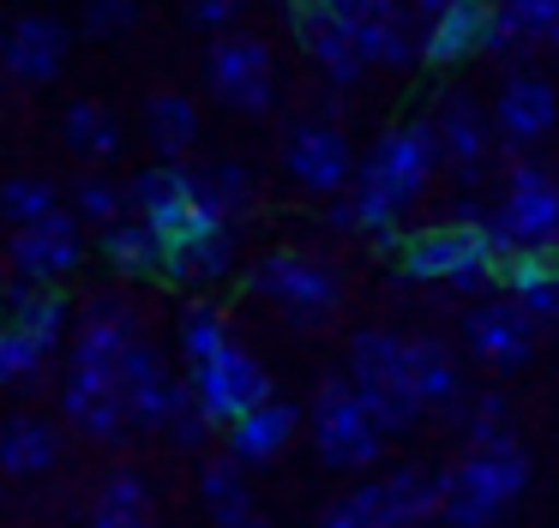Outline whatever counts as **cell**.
Instances as JSON below:
<instances>
[{
	"label": "cell",
	"instance_id": "cell-1",
	"mask_svg": "<svg viewBox=\"0 0 559 528\" xmlns=\"http://www.w3.org/2000/svg\"><path fill=\"white\" fill-rule=\"evenodd\" d=\"M439 163H445V156H439L433 120H403V127H391L385 139L367 151L355 187L343 192L349 211H355V228H361V235H385V228H397L403 211L427 192V180H433Z\"/></svg>",
	"mask_w": 559,
	"mask_h": 528
},
{
	"label": "cell",
	"instance_id": "cell-2",
	"mask_svg": "<svg viewBox=\"0 0 559 528\" xmlns=\"http://www.w3.org/2000/svg\"><path fill=\"white\" fill-rule=\"evenodd\" d=\"M439 487H445V528H499V516L523 499L530 487V456L518 439L481 444V451H463L451 468H439Z\"/></svg>",
	"mask_w": 559,
	"mask_h": 528
},
{
	"label": "cell",
	"instance_id": "cell-3",
	"mask_svg": "<svg viewBox=\"0 0 559 528\" xmlns=\"http://www.w3.org/2000/svg\"><path fill=\"white\" fill-rule=\"evenodd\" d=\"M487 235H493L499 259L518 252H559V175H547L542 163L518 156L506 168V187L487 204Z\"/></svg>",
	"mask_w": 559,
	"mask_h": 528
},
{
	"label": "cell",
	"instance_id": "cell-4",
	"mask_svg": "<svg viewBox=\"0 0 559 528\" xmlns=\"http://www.w3.org/2000/svg\"><path fill=\"white\" fill-rule=\"evenodd\" d=\"M247 288H253L259 300H271L295 331H325V324L337 319V307H343V276L331 271L325 259L289 252V247L265 252V259L247 271Z\"/></svg>",
	"mask_w": 559,
	"mask_h": 528
},
{
	"label": "cell",
	"instance_id": "cell-5",
	"mask_svg": "<svg viewBox=\"0 0 559 528\" xmlns=\"http://www.w3.org/2000/svg\"><path fill=\"white\" fill-rule=\"evenodd\" d=\"M506 259H499L487 223H433L421 235H409L397 259V276L409 283H451V288H487L499 283Z\"/></svg>",
	"mask_w": 559,
	"mask_h": 528
},
{
	"label": "cell",
	"instance_id": "cell-6",
	"mask_svg": "<svg viewBox=\"0 0 559 528\" xmlns=\"http://www.w3.org/2000/svg\"><path fill=\"white\" fill-rule=\"evenodd\" d=\"M313 444H319V456H325L331 468H343V475H361V468H373L379 456H385V432H379L373 415H367V403H361V391H355L349 372L319 379V391H313Z\"/></svg>",
	"mask_w": 559,
	"mask_h": 528
},
{
	"label": "cell",
	"instance_id": "cell-7",
	"mask_svg": "<svg viewBox=\"0 0 559 528\" xmlns=\"http://www.w3.org/2000/svg\"><path fill=\"white\" fill-rule=\"evenodd\" d=\"M127 192H133V211L145 216V223L169 240V247L229 228L217 211H211L205 180L187 175V168H175V163H157V168H145V175H133V187H127Z\"/></svg>",
	"mask_w": 559,
	"mask_h": 528
},
{
	"label": "cell",
	"instance_id": "cell-8",
	"mask_svg": "<svg viewBox=\"0 0 559 528\" xmlns=\"http://www.w3.org/2000/svg\"><path fill=\"white\" fill-rule=\"evenodd\" d=\"M205 79L235 115H265L277 103V79H271V48L265 36H247V31H229L211 43L205 55Z\"/></svg>",
	"mask_w": 559,
	"mask_h": 528
},
{
	"label": "cell",
	"instance_id": "cell-9",
	"mask_svg": "<svg viewBox=\"0 0 559 528\" xmlns=\"http://www.w3.org/2000/svg\"><path fill=\"white\" fill-rule=\"evenodd\" d=\"M193 396L199 408L211 415V427H241L253 408L271 403V372L259 367L247 348H229V355L205 360V367H193Z\"/></svg>",
	"mask_w": 559,
	"mask_h": 528
},
{
	"label": "cell",
	"instance_id": "cell-10",
	"mask_svg": "<svg viewBox=\"0 0 559 528\" xmlns=\"http://www.w3.org/2000/svg\"><path fill=\"white\" fill-rule=\"evenodd\" d=\"M433 132H439V156H445V168L463 180V187H481L487 180V163H493V151H499V132H493V120L481 115V108L469 103V91H439V103H433Z\"/></svg>",
	"mask_w": 559,
	"mask_h": 528
},
{
	"label": "cell",
	"instance_id": "cell-11",
	"mask_svg": "<svg viewBox=\"0 0 559 528\" xmlns=\"http://www.w3.org/2000/svg\"><path fill=\"white\" fill-rule=\"evenodd\" d=\"M283 163H289V175L301 180L307 192H349V175H355V156H349V139H343L337 120H295L289 132H283Z\"/></svg>",
	"mask_w": 559,
	"mask_h": 528
},
{
	"label": "cell",
	"instance_id": "cell-12",
	"mask_svg": "<svg viewBox=\"0 0 559 528\" xmlns=\"http://www.w3.org/2000/svg\"><path fill=\"white\" fill-rule=\"evenodd\" d=\"M559 120V91L547 84V72H511L499 84V103H493V132H499V151L523 156L530 144H542Z\"/></svg>",
	"mask_w": 559,
	"mask_h": 528
},
{
	"label": "cell",
	"instance_id": "cell-13",
	"mask_svg": "<svg viewBox=\"0 0 559 528\" xmlns=\"http://www.w3.org/2000/svg\"><path fill=\"white\" fill-rule=\"evenodd\" d=\"M145 343L139 331V312L133 300L121 295H97L85 312H79V336H73V360L67 367H85V372H121V360Z\"/></svg>",
	"mask_w": 559,
	"mask_h": 528
},
{
	"label": "cell",
	"instance_id": "cell-14",
	"mask_svg": "<svg viewBox=\"0 0 559 528\" xmlns=\"http://www.w3.org/2000/svg\"><path fill=\"white\" fill-rule=\"evenodd\" d=\"M289 24H295L301 55L313 60L331 84H355V79H361L367 60H361V48H355V31H349L343 12H331L325 0H301V7H289Z\"/></svg>",
	"mask_w": 559,
	"mask_h": 528
},
{
	"label": "cell",
	"instance_id": "cell-15",
	"mask_svg": "<svg viewBox=\"0 0 559 528\" xmlns=\"http://www.w3.org/2000/svg\"><path fill=\"white\" fill-rule=\"evenodd\" d=\"M463 343H469V355L487 360V367H523V360L535 355V343H542V324L499 295V300H481V307L463 319Z\"/></svg>",
	"mask_w": 559,
	"mask_h": 528
},
{
	"label": "cell",
	"instance_id": "cell-16",
	"mask_svg": "<svg viewBox=\"0 0 559 528\" xmlns=\"http://www.w3.org/2000/svg\"><path fill=\"white\" fill-rule=\"evenodd\" d=\"M67 67V24L49 12H25L0 31V72L19 84H49Z\"/></svg>",
	"mask_w": 559,
	"mask_h": 528
},
{
	"label": "cell",
	"instance_id": "cell-17",
	"mask_svg": "<svg viewBox=\"0 0 559 528\" xmlns=\"http://www.w3.org/2000/svg\"><path fill=\"white\" fill-rule=\"evenodd\" d=\"M349 31H355V48H361L367 67L409 72L415 60H421V36H415L403 0H361V7L349 12Z\"/></svg>",
	"mask_w": 559,
	"mask_h": 528
},
{
	"label": "cell",
	"instance_id": "cell-18",
	"mask_svg": "<svg viewBox=\"0 0 559 528\" xmlns=\"http://www.w3.org/2000/svg\"><path fill=\"white\" fill-rule=\"evenodd\" d=\"M61 408L85 439H121L133 427L127 415V391H121V372H85V367H67L61 384Z\"/></svg>",
	"mask_w": 559,
	"mask_h": 528
},
{
	"label": "cell",
	"instance_id": "cell-19",
	"mask_svg": "<svg viewBox=\"0 0 559 528\" xmlns=\"http://www.w3.org/2000/svg\"><path fill=\"white\" fill-rule=\"evenodd\" d=\"M79 259H85V235H79L73 211H55V216H43V223H31L13 235V264H19L25 283H55V276H67Z\"/></svg>",
	"mask_w": 559,
	"mask_h": 528
},
{
	"label": "cell",
	"instance_id": "cell-20",
	"mask_svg": "<svg viewBox=\"0 0 559 528\" xmlns=\"http://www.w3.org/2000/svg\"><path fill=\"white\" fill-rule=\"evenodd\" d=\"M403 391L421 403V415H445V420L457 415V403L469 396L451 348L433 343V336H403Z\"/></svg>",
	"mask_w": 559,
	"mask_h": 528
},
{
	"label": "cell",
	"instance_id": "cell-21",
	"mask_svg": "<svg viewBox=\"0 0 559 528\" xmlns=\"http://www.w3.org/2000/svg\"><path fill=\"white\" fill-rule=\"evenodd\" d=\"M121 391H127V415H133L139 432H169V415L181 403V379H169V367H163V355L151 343H139L121 360Z\"/></svg>",
	"mask_w": 559,
	"mask_h": 528
},
{
	"label": "cell",
	"instance_id": "cell-22",
	"mask_svg": "<svg viewBox=\"0 0 559 528\" xmlns=\"http://www.w3.org/2000/svg\"><path fill=\"white\" fill-rule=\"evenodd\" d=\"M295 427H301V408L271 396V403L253 408L241 427H229V456L241 468H265V463H277V456L295 444Z\"/></svg>",
	"mask_w": 559,
	"mask_h": 528
},
{
	"label": "cell",
	"instance_id": "cell-23",
	"mask_svg": "<svg viewBox=\"0 0 559 528\" xmlns=\"http://www.w3.org/2000/svg\"><path fill=\"white\" fill-rule=\"evenodd\" d=\"M499 288L535 324H559V252H518V259H506Z\"/></svg>",
	"mask_w": 559,
	"mask_h": 528
},
{
	"label": "cell",
	"instance_id": "cell-24",
	"mask_svg": "<svg viewBox=\"0 0 559 528\" xmlns=\"http://www.w3.org/2000/svg\"><path fill=\"white\" fill-rule=\"evenodd\" d=\"M487 12H493V0H457L445 19H433L421 31V60H433V67H457V60L481 55L487 48Z\"/></svg>",
	"mask_w": 559,
	"mask_h": 528
},
{
	"label": "cell",
	"instance_id": "cell-25",
	"mask_svg": "<svg viewBox=\"0 0 559 528\" xmlns=\"http://www.w3.org/2000/svg\"><path fill=\"white\" fill-rule=\"evenodd\" d=\"M319 528H415V523H409V511H403L391 480H367V487L331 499L325 516H319Z\"/></svg>",
	"mask_w": 559,
	"mask_h": 528
},
{
	"label": "cell",
	"instance_id": "cell-26",
	"mask_svg": "<svg viewBox=\"0 0 559 528\" xmlns=\"http://www.w3.org/2000/svg\"><path fill=\"white\" fill-rule=\"evenodd\" d=\"M61 463V432H55V420L43 415H13L7 427H0V468L7 475H43V468Z\"/></svg>",
	"mask_w": 559,
	"mask_h": 528
},
{
	"label": "cell",
	"instance_id": "cell-27",
	"mask_svg": "<svg viewBox=\"0 0 559 528\" xmlns=\"http://www.w3.org/2000/svg\"><path fill=\"white\" fill-rule=\"evenodd\" d=\"M103 259L121 276H157L163 259H169V240H163L145 216H121V223L103 228Z\"/></svg>",
	"mask_w": 559,
	"mask_h": 528
},
{
	"label": "cell",
	"instance_id": "cell-28",
	"mask_svg": "<svg viewBox=\"0 0 559 528\" xmlns=\"http://www.w3.org/2000/svg\"><path fill=\"white\" fill-rule=\"evenodd\" d=\"M0 319H13L19 331H31L43 348H55L67 331V300L55 295V288H37V283H7L0 288Z\"/></svg>",
	"mask_w": 559,
	"mask_h": 528
},
{
	"label": "cell",
	"instance_id": "cell-29",
	"mask_svg": "<svg viewBox=\"0 0 559 528\" xmlns=\"http://www.w3.org/2000/svg\"><path fill=\"white\" fill-rule=\"evenodd\" d=\"M229 271H235V228L181 240V247H169V259H163V276H169V283H181V288L217 283V276H229Z\"/></svg>",
	"mask_w": 559,
	"mask_h": 528
},
{
	"label": "cell",
	"instance_id": "cell-30",
	"mask_svg": "<svg viewBox=\"0 0 559 528\" xmlns=\"http://www.w3.org/2000/svg\"><path fill=\"white\" fill-rule=\"evenodd\" d=\"M145 139L157 144L163 163H175V156L193 151V144H199V108H193V96H181V91L145 96Z\"/></svg>",
	"mask_w": 559,
	"mask_h": 528
},
{
	"label": "cell",
	"instance_id": "cell-31",
	"mask_svg": "<svg viewBox=\"0 0 559 528\" xmlns=\"http://www.w3.org/2000/svg\"><path fill=\"white\" fill-rule=\"evenodd\" d=\"M61 132H67V144H73L79 156H91V163H115V156L127 151V144H121V120H115L109 108L97 103V96H79V103H67Z\"/></svg>",
	"mask_w": 559,
	"mask_h": 528
},
{
	"label": "cell",
	"instance_id": "cell-32",
	"mask_svg": "<svg viewBox=\"0 0 559 528\" xmlns=\"http://www.w3.org/2000/svg\"><path fill=\"white\" fill-rule=\"evenodd\" d=\"M199 499H205L211 523L229 528V523H247L253 516V492H247V468L235 456H211L199 468Z\"/></svg>",
	"mask_w": 559,
	"mask_h": 528
},
{
	"label": "cell",
	"instance_id": "cell-33",
	"mask_svg": "<svg viewBox=\"0 0 559 528\" xmlns=\"http://www.w3.org/2000/svg\"><path fill=\"white\" fill-rule=\"evenodd\" d=\"M91 528H151V492L133 468H115L97 487V504H91Z\"/></svg>",
	"mask_w": 559,
	"mask_h": 528
},
{
	"label": "cell",
	"instance_id": "cell-34",
	"mask_svg": "<svg viewBox=\"0 0 559 528\" xmlns=\"http://www.w3.org/2000/svg\"><path fill=\"white\" fill-rule=\"evenodd\" d=\"M349 379L361 384H403V336L391 331H355L349 336Z\"/></svg>",
	"mask_w": 559,
	"mask_h": 528
},
{
	"label": "cell",
	"instance_id": "cell-35",
	"mask_svg": "<svg viewBox=\"0 0 559 528\" xmlns=\"http://www.w3.org/2000/svg\"><path fill=\"white\" fill-rule=\"evenodd\" d=\"M451 420H457V432H463V444H469V451L511 439V403H506V391H469Z\"/></svg>",
	"mask_w": 559,
	"mask_h": 528
},
{
	"label": "cell",
	"instance_id": "cell-36",
	"mask_svg": "<svg viewBox=\"0 0 559 528\" xmlns=\"http://www.w3.org/2000/svg\"><path fill=\"white\" fill-rule=\"evenodd\" d=\"M199 180H205L211 211H217L229 228H241L247 216H253V192L259 187H253V168H247V163H211Z\"/></svg>",
	"mask_w": 559,
	"mask_h": 528
},
{
	"label": "cell",
	"instance_id": "cell-37",
	"mask_svg": "<svg viewBox=\"0 0 559 528\" xmlns=\"http://www.w3.org/2000/svg\"><path fill=\"white\" fill-rule=\"evenodd\" d=\"M55 211H61V187H55V180H43V175L0 180V216L13 223V235L31 223H43V216H55Z\"/></svg>",
	"mask_w": 559,
	"mask_h": 528
},
{
	"label": "cell",
	"instance_id": "cell-38",
	"mask_svg": "<svg viewBox=\"0 0 559 528\" xmlns=\"http://www.w3.org/2000/svg\"><path fill=\"white\" fill-rule=\"evenodd\" d=\"M229 348H235L229 319H223L211 300H193V307L181 312V355H187V367H205V360L229 355Z\"/></svg>",
	"mask_w": 559,
	"mask_h": 528
},
{
	"label": "cell",
	"instance_id": "cell-39",
	"mask_svg": "<svg viewBox=\"0 0 559 528\" xmlns=\"http://www.w3.org/2000/svg\"><path fill=\"white\" fill-rule=\"evenodd\" d=\"M43 360H49V348H43L37 336L19 331L13 319H0V384H25V379H37Z\"/></svg>",
	"mask_w": 559,
	"mask_h": 528
},
{
	"label": "cell",
	"instance_id": "cell-40",
	"mask_svg": "<svg viewBox=\"0 0 559 528\" xmlns=\"http://www.w3.org/2000/svg\"><path fill=\"white\" fill-rule=\"evenodd\" d=\"M493 12H506L530 48H559V0H493Z\"/></svg>",
	"mask_w": 559,
	"mask_h": 528
},
{
	"label": "cell",
	"instance_id": "cell-41",
	"mask_svg": "<svg viewBox=\"0 0 559 528\" xmlns=\"http://www.w3.org/2000/svg\"><path fill=\"white\" fill-rule=\"evenodd\" d=\"M73 204H79V216H91V223H121V211L133 204V192H121L109 175H85V180H73Z\"/></svg>",
	"mask_w": 559,
	"mask_h": 528
},
{
	"label": "cell",
	"instance_id": "cell-42",
	"mask_svg": "<svg viewBox=\"0 0 559 528\" xmlns=\"http://www.w3.org/2000/svg\"><path fill=\"white\" fill-rule=\"evenodd\" d=\"M169 439L181 444V451H199V444L211 439V415L199 408L193 384H181V403H175V415H169Z\"/></svg>",
	"mask_w": 559,
	"mask_h": 528
},
{
	"label": "cell",
	"instance_id": "cell-43",
	"mask_svg": "<svg viewBox=\"0 0 559 528\" xmlns=\"http://www.w3.org/2000/svg\"><path fill=\"white\" fill-rule=\"evenodd\" d=\"M79 19H85L91 36H121V31H133L139 0H79Z\"/></svg>",
	"mask_w": 559,
	"mask_h": 528
},
{
	"label": "cell",
	"instance_id": "cell-44",
	"mask_svg": "<svg viewBox=\"0 0 559 528\" xmlns=\"http://www.w3.org/2000/svg\"><path fill=\"white\" fill-rule=\"evenodd\" d=\"M247 0H187V24H199V31H211V43L217 36H229V24L241 19Z\"/></svg>",
	"mask_w": 559,
	"mask_h": 528
},
{
	"label": "cell",
	"instance_id": "cell-45",
	"mask_svg": "<svg viewBox=\"0 0 559 528\" xmlns=\"http://www.w3.org/2000/svg\"><path fill=\"white\" fill-rule=\"evenodd\" d=\"M451 7H457V0H409V12H415V19H421V31H427V24H433V19H445Z\"/></svg>",
	"mask_w": 559,
	"mask_h": 528
},
{
	"label": "cell",
	"instance_id": "cell-46",
	"mask_svg": "<svg viewBox=\"0 0 559 528\" xmlns=\"http://www.w3.org/2000/svg\"><path fill=\"white\" fill-rule=\"evenodd\" d=\"M325 7H331V12H343V19H349V12L361 7V0H325Z\"/></svg>",
	"mask_w": 559,
	"mask_h": 528
},
{
	"label": "cell",
	"instance_id": "cell-47",
	"mask_svg": "<svg viewBox=\"0 0 559 528\" xmlns=\"http://www.w3.org/2000/svg\"><path fill=\"white\" fill-rule=\"evenodd\" d=\"M229 528H265V523H259V516H247V523H229Z\"/></svg>",
	"mask_w": 559,
	"mask_h": 528
},
{
	"label": "cell",
	"instance_id": "cell-48",
	"mask_svg": "<svg viewBox=\"0 0 559 528\" xmlns=\"http://www.w3.org/2000/svg\"><path fill=\"white\" fill-rule=\"evenodd\" d=\"M289 7H301V0H289Z\"/></svg>",
	"mask_w": 559,
	"mask_h": 528
}]
</instances>
